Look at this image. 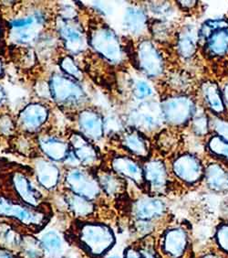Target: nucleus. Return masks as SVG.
Segmentation results:
<instances>
[{"label": "nucleus", "instance_id": "42", "mask_svg": "<svg viewBox=\"0 0 228 258\" xmlns=\"http://www.w3.org/2000/svg\"><path fill=\"white\" fill-rule=\"evenodd\" d=\"M0 258H24L15 253V251H11L9 249L0 248Z\"/></svg>", "mask_w": 228, "mask_h": 258}, {"label": "nucleus", "instance_id": "12", "mask_svg": "<svg viewBox=\"0 0 228 258\" xmlns=\"http://www.w3.org/2000/svg\"><path fill=\"white\" fill-rule=\"evenodd\" d=\"M65 182L71 192L78 194L89 201H93L100 194V186L97 178L82 169H73L69 170Z\"/></svg>", "mask_w": 228, "mask_h": 258}, {"label": "nucleus", "instance_id": "24", "mask_svg": "<svg viewBox=\"0 0 228 258\" xmlns=\"http://www.w3.org/2000/svg\"><path fill=\"white\" fill-rule=\"evenodd\" d=\"M123 143L130 153L146 159L149 157L150 149L148 141L139 131L133 130L125 133L123 139Z\"/></svg>", "mask_w": 228, "mask_h": 258}, {"label": "nucleus", "instance_id": "33", "mask_svg": "<svg viewBox=\"0 0 228 258\" xmlns=\"http://www.w3.org/2000/svg\"><path fill=\"white\" fill-rule=\"evenodd\" d=\"M215 248L228 257V221H223L216 226L213 234Z\"/></svg>", "mask_w": 228, "mask_h": 258}, {"label": "nucleus", "instance_id": "6", "mask_svg": "<svg viewBox=\"0 0 228 258\" xmlns=\"http://www.w3.org/2000/svg\"><path fill=\"white\" fill-rule=\"evenodd\" d=\"M89 44L97 53L111 63H120L123 60L124 51L119 38L108 26L97 27L91 31Z\"/></svg>", "mask_w": 228, "mask_h": 258}, {"label": "nucleus", "instance_id": "1", "mask_svg": "<svg viewBox=\"0 0 228 258\" xmlns=\"http://www.w3.org/2000/svg\"><path fill=\"white\" fill-rule=\"evenodd\" d=\"M77 242L91 257H101L115 243L113 231L100 223H82L77 227Z\"/></svg>", "mask_w": 228, "mask_h": 258}, {"label": "nucleus", "instance_id": "14", "mask_svg": "<svg viewBox=\"0 0 228 258\" xmlns=\"http://www.w3.org/2000/svg\"><path fill=\"white\" fill-rule=\"evenodd\" d=\"M111 167L114 173L121 178H127L142 189L146 188L144 180V169L134 159L125 156H119L112 159Z\"/></svg>", "mask_w": 228, "mask_h": 258}, {"label": "nucleus", "instance_id": "43", "mask_svg": "<svg viewBox=\"0 0 228 258\" xmlns=\"http://www.w3.org/2000/svg\"><path fill=\"white\" fill-rule=\"evenodd\" d=\"M182 9H193L197 5V1H178L177 2Z\"/></svg>", "mask_w": 228, "mask_h": 258}, {"label": "nucleus", "instance_id": "29", "mask_svg": "<svg viewBox=\"0 0 228 258\" xmlns=\"http://www.w3.org/2000/svg\"><path fill=\"white\" fill-rule=\"evenodd\" d=\"M20 250L24 258H43L46 253L40 240L32 235L23 234Z\"/></svg>", "mask_w": 228, "mask_h": 258}, {"label": "nucleus", "instance_id": "27", "mask_svg": "<svg viewBox=\"0 0 228 258\" xmlns=\"http://www.w3.org/2000/svg\"><path fill=\"white\" fill-rule=\"evenodd\" d=\"M134 123L137 126L145 129L147 131H152L158 128L161 122L164 121L162 117L161 111L155 113V109L150 108L149 111L146 109L141 110L134 114Z\"/></svg>", "mask_w": 228, "mask_h": 258}, {"label": "nucleus", "instance_id": "38", "mask_svg": "<svg viewBox=\"0 0 228 258\" xmlns=\"http://www.w3.org/2000/svg\"><path fill=\"white\" fill-rule=\"evenodd\" d=\"M213 128L217 136L228 141L227 121L222 119L214 120L213 122Z\"/></svg>", "mask_w": 228, "mask_h": 258}, {"label": "nucleus", "instance_id": "48", "mask_svg": "<svg viewBox=\"0 0 228 258\" xmlns=\"http://www.w3.org/2000/svg\"><path fill=\"white\" fill-rule=\"evenodd\" d=\"M0 38H1V30H0Z\"/></svg>", "mask_w": 228, "mask_h": 258}, {"label": "nucleus", "instance_id": "32", "mask_svg": "<svg viewBox=\"0 0 228 258\" xmlns=\"http://www.w3.org/2000/svg\"><path fill=\"white\" fill-rule=\"evenodd\" d=\"M209 152L215 158L228 163V141L214 135L209 139L207 143Z\"/></svg>", "mask_w": 228, "mask_h": 258}, {"label": "nucleus", "instance_id": "35", "mask_svg": "<svg viewBox=\"0 0 228 258\" xmlns=\"http://www.w3.org/2000/svg\"><path fill=\"white\" fill-rule=\"evenodd\" d=\"M192 124V130L193 133L198 136L203 137L208 134L209 128H210V120L208 119L207 115L203 112H197L193 115V119L191 121Z\"/></svg>", "mask_w": 228, "mask_h": 258}, {"label": "nucleus", "instance_id": "21", "mask_svg": "<svg viewBox=\"0 0 228 258\" xmlns=\"http://www.w3.org/2000/svg\"><path fill=\"white\" fill-rule=\"evenodd\" d=\"M36 174L39 183L46 189H53L60 181V172L54 163L39 159L36 162Z\"/></svg>", "mask_w": 228, "mask_h": 258}, {"label": "nucleus", "instance_id": "40", "mask_svg": "<svg viewBox=\"0 0 228 258\" xmlns=\"http://www.w3.org/2000/svg\"><path fill=\"white\" fill-rule=\"evenodd\" d=\"M124 258H143L137 245H130L125 249Z\"/></svg>", "mask_w": 228, "mask_h": 258}, {"label": "nucleus", "instance_id": "25", "mask_svg": "<svg viewBox=\"0 0 228 258\" xmlns=\"http://www.w3.org/2000/svg\"><path fill=\"white\" fill-rule=\"evenodd\" d=\"M124 24L128 32L133 35L143 33L147 24L148 20L144 11L139 8H130L126 10L124 16Z\"/></svg>", "mask_w": 228, "mask_h": 258}, {"label": "nucleus", "instance_id": "26", "mask_svg": "<svg viewBox=\"0 0 228 258\" xmlns=\"http://www.w3.org/2000/svg\"><path fill=\"white\" fill-rule=\"evenodd\" d=\"M65 199L70 212L76 217L84 218L90 215L94 211V205L92 204V202L78 194L70 191Z\"/></svg>", "mask_w": 228, "mask_h": 258}, {"label": "nucleus", "instance_id": "30", "mask_svg": "<svg viewBox=\"0 0 228 258\" xmlns=\"http://www.w3.org/2000/svg\"><path fill=\"white\" fill-rule=\"evenodd\" d=\"M22 237L17 230L12 228L7 224L1 225L0 227V243L2 244L3 248L9 249L11 251L20 250Z\"/></svg>", "mask_w": 228, "mask_h": 258}, {"label": "nucleus", "instance_id": "8", "mask_svg": "<svg viewBox=\"0 0 228 258\" xmlns=\"http://www.w3.org/2000/svg\"><path fill=\"white\" fill-rule=\"evenodd\" d=\"M50 92L55 101L63 106H79L86 99L83 89L66 75H56L51 78Z\"/></svg>", "mask_w": 228, "mask_h": 258}, {"label": "nucleus", "instance_id": "28", "mask_svg": "<svg viewBox=\"0 0 228 258\" xmlns=\"http://www.w3.org/2000/svg\"><path fill=\"white\" fill-rule=\"evenodd\" d=\"M100 189L110 196L120 194L124 188V182L122 178L117 174L108 171H101L97 175Z\"/></svg>", "mask_w": 228, "mask_h": 258}, {"label": "nucleus", "instance_id": "4", "mask_svg": "<svg viewBox=\"0 0 228 258\" xmlns=\"http://www.w3.org/2000/svg\"><path fill=\"white\" fill-rule=\"evenodd\" d=\"M164 122L173 127L184 126L191 122L196 113L193 98L184 95L167 97L160 104Z\"/></svg>", "mask_w": 228, "mask_h": 258}, {"label": "nucleus", "instance_id": "19", "mask_svg": "<svg viewBox=\"0 0 228 258\" xmlns=\"http://www.w3.org/2000/svg\"><path fill=\"white\" fill-rule=\"evenodd\" d=\"M72 152L79 162L86 167L95 166L99 161V155L92 145L89 143L84 136L74 134L70 139Z\"/></svg>", "mask_w": 228, "mask_h": 258}, {"label": "nucleus", "instance_id": "17", "mask_svg": "<svg viewBox=\"0 0 228 258\" xmlns=\"http://www.w3.org/2000/svg\"><path fill=\"white\" fill-rule=\"evenodd\" d=\"M79 125L82 135L93 140H99L104 133V122L101 115L95 111H82L79 116Z\"/></svg>", "mask_w": 228, "mask_h": 258}, {"label": "nucleus", "instance_id": "7", "mask_svg": "<svg viewBox=\"0 0 228 258\" xmlns=\"http://www.w3.org/2000/svg\"><path fill=\"white\" fill-rule=\"evenodd\" d=\"M134 221L146 222L157 226L168 217V206L158 196L148 195L138 199L132 206Z\"/></svg>", "mask_w": 228, "mask_h": 258}, {"label": "nucleus", "instance_id": "46", "mask_svg": "<svg viewBox=\"0 0 228 258\" xmlns=\"http://www.w3.org/2000/svg\"><path fill=\"white\" fill-rule=\"evenodd\" d=\"M3 74V64H2V61L0 60V76Z\"/></svg>", "mask_w": 228, "mask_h": 258}, {"label": "nucleus", "instance_id": "23", "mask_svg": "<svg viewBox=\"0 0 228 258\" xmlns=\"http://www.w3.org/2000/svg\"><path fill=\"white\" fill-rule=\"evenodd\" d=\"M40 149L53 161H64L70 153L68 143L53 137H43L40 139Z\"/></svg>", "mask_w": 228, "mask_h": 258}, {"label": "nucleus", "instance_id": "36", "mask_svg": "<svg viewBox=\"0 0 228 258\" xmlns=\"http://www.w3.org/2000/svg\"><path fill=\"white\" fill-rule=\"evenodd\" d=\"M60 66L66 75L72 76L76 80H80L82 78L81 71L79 69V67L75 63L74 60H72L70 57H65L64 59L61 60Z\"/></svg>", "mask_w": 228, "mask_h": 258}, {"label": "nucleus", "instance_id": "16", "mask_svg": "<svg viewBox=\"0 0 228 258\" xmlns=\"http://www.w3.org/2000/svg\"><path fill=\"white\" fill-rule=\"evenodd\" d=\"M12 184L16 194L19 195L23 204L32 207H40L41 194L31 184L30 179L20 171L15 172L12 176Z\"/></svg>", "mask_w": 228, "mask_h": 258}, {"label": "nucleus", "instance_id": "37", "mask_svg": "<svg viewBox=\"0 0 228 258\" xmlns=\"http://www.w3.org/2000/svg\"><path fill=\"white\" fill-rule=\"evenodd\" d=\"M134 95L137 99L145 100L154 95V91L147 82L138 81L134 85Z\"/></svg>", "mask_w": 228, "mask_h": 258}, {"label": "nucleus", "instance_id": "10", "mask_svg": "<svg viewBox=\"0 0 228 258\" xmlns=\"http://www.w3.org/2000/svg\"><path fill=\"white\" fill-rule=\"evenodd\" d=\"M147 191L151 195H165L170 189V174L162 159H151L143 166Z\"/></svg>", "mask_w": 228, "mask_h": 258}, {"label": "nucleus", "instance_id": "22", "mask_svg": "<svg viewBox=\"0 0 228 258\" xmlns=\"http://www.w3.org/2000/svg\"><path fill=\"white\" fill-rule=\"evenodd\" d=\"M201 93L204 104L213 113L223 114L225 112V104L223 102L222 91L214 82H204L201 85Z\"/></svg>", "mask_w": 228, "mask_h": 258}, {"label": "nucleus", "instance_id": "5", "mask_svg": "<svg viewBox=\"0 0 228 258\" xmlns=\"http://www.w3.org/2000/svg\"><path fill=\"white\" fill-rule=\"evenodd\" d=\"M199 41H204L207 54L213 58L228 54V22L208 20L198 30Z\"/></svg>", "mask_w": 228, "mask_h": 258}, {"label": "nucleus", "instance_id": "15", "mask_svg": "<svg viewBox=\"0 0 228 258\" xmlns=\"http://www.w3.org/2000/svg\"><path fill=\"white\" fill-rule=\"evenodd\" d=\"M60 38L71 53L78 54L87 46V40L79 27L70 20H61L59 24Z\"/></svg>", "mask_w": 228, "mask_h": 258}, {"label": "nucleus", "instance_id": "47", "mask_svg": "<svg viewBox=\"0 0 228 258\" xmlns=\"http://www.w3.org/2000/svg\"><path fill=\"white\" fill-rule=\"evenodd\" d=\"M108 258H122L121 256H119V255H117V254H115V255H111V256H109V257Z\"/></svg>", "mask_w": 228, "mask_h": 258}, {"label": "nucleus", "instance_id": "45", "mask_svg": "<svg viewBox=\"0 0 228 258\" xmlns=\"http://www.w3.org/2000/svg\"><path fill=\"white\" fill-rule=\"evenodd\" d=\"M5 98V94H4V91L2 89V87L0 86V104L2 103V101Z\"/></svg>", "mask_w": 228, "mask_h": 258}, {"label": "nucleus", "instance_id": "9", "mask_svg": "<svg viewBox=\"0 0 228 258\" xmlns=\"http://www.w3.org/2000/svg\"><path fill=\"white\" fill-rule=\"evenodd\" d=\"M172 172L179 181L193 186L203 180L204 166L197 156L184 153L177 156L172 162Z\"/></svg>", "mask_w": 228, "mask_h": 258}, {"label": "nucleus", "instance_id": "31", "mask_svg": "<svg viewBox=\"0 0 228 258\" xmlns=\"http://www.w3.org/2000/svg\"><path fill=\"white\" fill-rule=\"evenodd\" d=\"M40 242L43 245L45 253H47L55 256L56 254L60 253L62 248V240L60 234L55 231H48L44 234H42Z\"/></svg>", "mask_w": 228, "mask_h": 258}, {"label": "nucleus", "instance_id": "39", "mask_svg": "<svg viewBox=\"0 0 228 258\" xmlns=\"http://www.w3.org/2000/svg\"><path fill=\"white\" fill-rule=\"evenodd\" d=\"M154 33L159 40H165L171 36V29L166 23L160 20L156 26H154Z\"/></svg>", "mask_w": 228, "mask_h": 258}, {"label": "nucleus", "instance_id": "3", "mask_svg": "<svg viewBox=\"0 0 228 258\" xmlns=\"http://www.w3.org/2000/svg\"><path fill=\"white\" fill-rule=\"evenodd\" d=\"M156 245L162 258H185L191 248V238L183 225L169 224L162 229Z\"/></svg>", "mask_w": 228, "mask_h": 258}, {"label": "nucleus", "instance_id": "13", "mask_svg": "<svg viewBox=\"0 0 228 258\" xmlns=\"http://www.w3.org/2000/svg\"><path fill=\"white\" fill-rule=\"evenodd\" d=\"M203 181L213 194L228 192V169L218 162H210L204 166Z\"/></svg>", "mask_w": 228, "mask_h": 258}, {"label": "nucleus", "instance_id": "11", "mask_svg": "<svg viewBox=\"0 0 228 258\" xmlns=\"http://www.w3.org/2000/svg\"><path fill=\"white\" fill-rule=\"evenodd\" d=\"M137 60L141 71L151 79H156L164 75L163 55L151 40L141 41L137 50Z\"/></svg>", "mask_w": 228, "mask_h": 258}, {"label": "nucleus", "instance_id": "2", "mask_svg": "<svg viewBox=\"0 0 228 258\" xmlns=\"http://www.w3.org/2000/svg\"><path fill=\"white\" fill-rule=\"evenodd\" d=\"M0 216L18 221L27 228L40 230L49 221V214L41 207H32L15 200L0 196Z\"/></svg>", "mask_w": 228, "mask_h": 258}, {"label": "nucleus", "instance_id": "18", "mask_svg": "<svg viewBox=\"0 0 228 258\" xmlns=\"http://www.w3.org/2000/svg\"><path fill=\"white\" fill-rule=\"evenodd\" d=\"M48 108L41 104H31L26 106L20 113L19 121L23 128L27 131H34L44 124L48 119Z\"/></svg>", "mask_w": 228, "mask_h": 258}, {"label": "nucleus", "instance_id": "41", "mask_svg": "<svg viewBox=\"0 0 228 258\" xmlns=\"http://www.w3.org/2000/svg\"><path fill=\"white\" fill-rule=\"evenodd\" d=\"M198 258H228L227 256H225L223 253H221L219 250L214 248L213 250H209L206 251L205 253H203V254H201Z\"/></svg>", "mask_w": 228, "mask_h": 258}, {"label": "nucleus", "instance_id": "44", "mask_svg": "<svg viewBox=\"0 0 228 258\" xmlns=\"http://www.w3.org/2000/svg\"><path fill=\"white\" fill-rule=\"evenodd\" d=\"M222 95H223V102L225 106H228V82L223 86V90H222Z\"/></svg>", "mask_w": 228, "mask_h": 258}, {"label": "nucleus", "instance_id": "34", "mask_svg": "<svg viewBox=\"0 0 228 258\" xmlns=\"http://www.w3.org/2000/svg\"><path fill=\"white\" fill-rule=\"evenodd\" d=\"M137 247L143 258H162L157 249L156 239L153 235L141 239Z\"/></svg>", "mask_w": 228, "mask_h": 258}, {"label": "nucleus", "instance_id": "20", "mask_svg": "<svg viewBox=\"0 0 228 258\" xmlns=\"http://www.w3.org/2000/svg\"><path fill=\"white\" fill-rule=\"evenodd\" d=\"M198 44V30L193 26H185L179 32L176 40V50L182 59H191L195 54Z\"/></svg>", "mask_w": 228, "mask_h": 258}]
</instances>
